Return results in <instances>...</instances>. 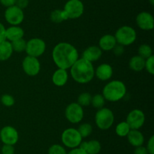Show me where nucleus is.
<instances>
[{
    "label": "nucleus",
    "mask_w": 154,
    "mask_h": 154,
    "mask_svg": "<svg viewBox=\"0 0 154 154\" xmlns=\"http://www.w3.org/2000/svg\"><path fill=\"white\" fill-rule=\"evenodd\" d=\"M52 57L58 68L67 70L79 58L78 50L68 42H60L54 48Z\"/></svg>",
    "instance_id": "f257e3e1"
},
{
    "label": "nucleus",
    "mask_w": 154,
    "mask_h": 154,
    "mask_svg": "<svg viewBox=\"0 0 154 154\" xmlns=\"http://www.w3.org/2000/svg\"><path fill=\"white\" fill-rule=\"evenodd\" d=\"M70 69L72 79L81 84L90 82L94 77L95 70L93 63L82 57L78 58Z\"/></svg>",
    "instance_id": "f03ea898"
},
{
    "label": "nucleus",
    "mask_w": 154,
    "mask_h": 154,
    "mask_svg": "<svg viewBox=\"0 0 154 154\" xmlns=\"http://www.w3.org/2000/svg\"><path fill=\"white\" fill-rule=\"evenodd\" d=\"M126 87L120 80H113L106 84L102 90V95L106 101L117 102L125 97Z\"/></svg>",
    "instance_id": "7ed1b4c3"
},
{
    "label": "nucleus",
    "mask_w": 154,
    "mask_h": 154,
    "mask_svg": "<svg viewBox=\"0 0 154 154\" xmlns=\"http://www.w3.org/2000/svg\"><path fill=\"white\" fill-rule=\"evenodd\" d=\"M114 37L119 45L127 46L132 45L136 40V31L129 26H123L116 31Z\"/></svg>",
    "instance_id": "20e7f679"
},
{
    "label": "nucleus",
    "mask_w": 154,
    "mask_h": 154,
    "mask_svg": "<svg viewBox=\"0 0 154 154\" xmlns=\"http://www.w3.org/2000/svg\"><path fill=\"white\" fill-rule=\"evenodd\" d=\"M96 124L99 128L107 130L111 128L114 122V115L112 110L106 107L99 109L95 116Z\"/></svg>",
    "instance_id": "39448f33"
},
{
    "label": "nucleus",
    "mask_w": 154,
    "mask_h": 154,
    "mask_svg": "<svg viewBox=\"0 0 154 154\" xmlns=\"http://www.w3.org/2000/svg\"><path fill=\"white\" fill-rule=\"evenodd\" d=\"M62 143L65 146L70 149L78 147L80 143L82 142V137L78 129L69 128L64 130L61 135Z\"/></svg>",
    "instance_id": "423d86ee"
},
{
    "label": "nucleus",
    "mask_w": 154,
    "mask_h": 154,
    "mask_svg": "<svg viewBox=\"0 0 154 154\" xmlns=\"http://www.w3.org/2000/svg\"><path fill=\"white\" fill-rule=\"evenodd\" d=\"M46 50V44L45 41L39 38H32L26 42L25 51L27 55L38 57L45 53Z\"/></svg>",
    "instance_id": "0eeeda50"
},
{
    "label": "nucleus",
    "mask_w": 154,
    "mask_h": 154,
    "mask_svg": "<svg viewBox=\"0 0 154 154\" xmlns=\"http://www.w3.org/2000/svg\"><path fill=\"white\" fill-rule=\"evenodd\" d=\"M5 18L8 24L12 26H18L23 21L24 13L23 9L17 5H13L6 8Z\"/></svg>",
    "instance_id": "6e6552de"
},
{
    "label": "nucleus",
    "mask_w": 154,
    "mask_h": 154,
    "mask_svg": "<svg viewBox=\"0 0 154 154\" xmlns=\"http://www.w3.org/2000/svg\"><path fill=\"white\" fill-rule=\"evenodd\" d=\"M63 10L67 13L69 19H77L84 14V5L81 0H69Z\"/></svg>",
    "instance_id": "1a4fd4ad"
},
{
    "label": "nucleus",
    "mask_w": 154,
    "mask_h": 154,
    "mask_svg": "<svg viewBox=\"0 0 154 154\" xmlns=\"http://www.w3.org/2000/svg\"><path fill=\"white\" fill-rule=\"evenodd\" d=\"M66 119L72 123L75 124L81 122L84 118L83 107L78 103H71L67 106L65 111Z\"/></svg>",
    "instance_id": "9d476101"
},
{
    "label": "nucleus",
    "mask_w": 154,
    "mask_h": 154,
    "mask_svg": "<svg viewBox=\"0 0 154 154\" xmlns=\"http://www.w3.org/2000/svg\"><path fill=\"white\" fill-rule=\"evenodd\" d=\"M126 122L131 129L138 130L144 125L145 122V115L144 112L138 109L129 112L126 117Z\"/></svg>",
    "instance_id": "9b49d317"
},
{
    "label": "nucleus",
    "mask_w": 154,
    "mask_h": 154,
    "mask_svg": "<svg viewBox=\"0 0 154 154\" xmlns=\"http://www.w3.org/2000/svg\"><path fill=\"white\" fill-rule=\"evenodd\" d=\"M23 69L29 76H35L40 72L41 64L38 57L27 55L22 62Z\"/></svg>",
    "instance_id": "f8f14e48"
},
{
    "label": "nucleus",
    "mask_w": 154,
    "mask_h": 154,
    "mask_svg": "<svg viewBox=\"0 0 154 154\" xmlns=\"http://www.w3.org/2000/svg\"><path fill=\"white\" fill-rule=\"evenodd\" d=\"M0 139L4 144L14 146L19 140V134L15 128L6 125L0 131Z\"/></svg>",
    "instance_id": "ddd939ff"
},
{
    "label": "nucleus",
    "mask_w": 154,
    "mask_h": 154,
    "mask_svg": "<svg viewBox=\"0 0 154 154\" xmlns=\"http://www.w3.org/2000/svg\"><path fill=\"white\" fill-rule=\"evenodd\" d=\"M136 24L143 30H152L154 27L153 15L147 11H142L136 17Z\"/></svg>",
    "instance_id": "4468645a"
},
{
    "label": "nucleus",
    "mask_w": 154,
    "mask_h": 154,
    "mask_svg": "<svg viewBox=\"0 0 154 154\" xmlns=\"http://www.w3.org/2000/svg\"><path fill=\"white\" fill-rule=\"evenodd\" d=\"M102 50L99 46L93 45V46L88 47L87 49L84 50L83 52L82 58L93 63V62L97 61L102 57Z\"/></svg>",
    "instance_id": "2eb2a0df"
},
{
    "label": "nucleus",
    "mask_w": 154,
    "mask_h": 154,
    "mask_svg": "<svg viewBox=\"0 0 154 154\" xmlns=\"http://www.w3.org/2000/svg\"><path fill=\"white\" fill-rule=\"evenodd\" d=\"M95 75L99 79L106 81L111 78L113 75L112 66L108 63H102L99 65L95 71Z\"/></svg>",
    "instance_id": "dca6fc26"
},
{
    "label": "nucleus",
    "mask_w": 154,
    "mask_h": 154,
    "mask_svg": "<svg viewBox=\"0 0 154 154\" xmlns=\"http://www.w3.org/2000/svg\"><path fill=\"white\" fill-rule=\"evenodd\" d=\"M79 147L85 150L88 154H99L102 149L100 142L97 140L82 141L80 143Z\"/></svg>",
    "instance_id": "f3484780"
},
{
    "label": "nucleus",
    "mask_w": 154,
    "mask_h": 154,
    "mask_svg": "<svg viewBox=\"0 0 154 154\" xmlns=\"http://www.w3.org/2000/svg\"><path fill=\"white\" fill-rule=\"evenodd\" d=\"M23 36V30L18 26H11L8 29H5V39L11 42L22 39Z\"/></svg>",
    "instance_id": "a211bd4d"
},
{
    "label": "nucleus",
    "mask_w": 154,
    "mask_h": 154,
    "mask_svg": "<svg viewBox=\"0 0 154 154\" xmlns=\"http://www.w3.org/2000/svg\"><path fill=\"white\" fill-rule=\"evenodd\" d=\"M126 137L129 143L135 147L142 146L144 142V135L139 130L131 129Z\"/></svg>",
    "instance_id": "6ab92c4d"
},
{
    "label": "nucleus",
    "mask_w": 154,
    "mask_h": 154,
    "mask_svg": "<svg viewBox=\"0 0 154 154\" xmlns=\"http://www.w3.org/2000/svg\"><path fill=\"white\" fill-rule=\"evenodd\" d=\"M68 78H69V75H68L67 70L58 68L53 74L52 81L55 85L58 86V87H62L66 84Z\"/></svg>",
    "instance_id": "aec40b11"
},
{
    "label": "nucleus",
    "mask_w": 154,
    "mask_h": 154,
    "mask_svg": "<svg viewBox=\"0 0 154 154\" xmlns=\"http://www.w3.org/2000/svg\"><path fill=\"white\" fill-rule=\"evenodd\" d=\"M117 44V41H116L114 36H112L111 34H106L102 36L101 39H99V47L103 51H108L113 50V48Z\"/></svg>",
    "instance_id": "412c9836"
},
{
    "label": "nucleus",
    "mask_w": 154,
    "mask_h": 154,
    "mask_svg": "<svg viewBox=\"0 0 154 154\" xmlns=\"http://www.w3.org/2000/svg\"><path fill=\"white\" fill-rule=\"evenodd\" d=\"M13 48L11 42L5 40L0 43V60L5 61L11 57L13 54Z\"/></svg>",
    "instance_id": "4be33fe9"
},
{
    "label": "nucleus",
    "mask_w": 154,
    "mask_h": 154,
    "mask_svg": "<svg viewBox=\"0 0 154 154\" xmlns=\"http://www.w3.org/2000/svg\"><path fill=\"white\" fill-rule=\"evenodd\" d=\"M129 65L130 69L133 71L141 72L144 69L145 59H144L139 55H135L130 59Z\"/></svg>",
    "instance_id": "5701e85b"
},
{
    "label": "nucleus",
    "mask_w": 154,
    "mask_h": 154,
    "mask_svg": "<svg viewBox=\"0 0 154 154\" xmlns=\"http://www.w3.org/2000/svg\"><path fill=\"white\" fill-rule=\"evenodd\" d=\"M51 20L52 22L55 24H60L63 21L69 20L67 13L64 10H60V9H56L54 10L51 13Z\"/></svg>",
    "instance_id": "b1692460"
},
{
    "label": "nucleus",
    "mask_w": 154,
    "mask_h": 154,
    "mask_svg": "<svg viewBox=\"0 0 154 154\" xmlns=\"http://www.w3.org/2000/svg\"><path fill=\"white\" fill-rule=\"evenodd\" d=\"M131 130L130 127L126 122H121L116 126L115 132L120 137H126Z\"/></svg>",
    "instance_id": "393cba45"
},
{
    "label": "nucleus",
    "mask_w": 154,
    "mask_h": 154,
    "mask_svg": "<svg viewBox=\"0 0 154 154\" xmlns=\"http://www.w3.org/2000/svg\"><path fill=\"white\" fill-rule=\"evenodd\" d=\"M12 45V48H13L14 51L16 52H22L26 50V41L22 38V39H17L16 41L11 42Z\"/></svg>",
    "instance_id": "a878e982"
},
{
    "label": "nucleus",
    "mask_w": 154,
    "mask_h": 154,
    "mask_svg": "<svg viewBox=\"0 0 154 154\" xmlns=\"http://www.w3.org/2000/svg\"><path fill=\"white\" fill-rule=\"evenodd\" d=\"M91 104L95 108L101 109L104 107V105L105 104V99L103 97V95L100 94H96L94 96L92 97Z\"/></svg>",
    "instance_id": "bb28decb"
},
{
    "label": "nucleus",
    "mask_w": 154,
    "mask_h": 154,
    "mask_svg": "<svg viewBox=\"0 0 154 154\" xmlns=\"http://www.w3.org/2000/svg\"><path fill=\"white\" fill-rule=\"evenodd\" d=\"M138 55L141 56L144 59L148 58L151 55H153V51L151 47L147 44H143L140 45L138 48Z\"/></svg>",
    "instance_id": "cd10ccee"
},
{
    "label": "nucleus",
    "mask_w": 154,
    "mask_h": 154,
    "mask_svg": "<svg viewBox=\"0 0 154 154\" xmlns=\"http://www.w3.org/2000/svg\"><path fill=\"white\" fill-rule=\"evenodd\" d=\"M78 131L82 137V138H85V137H88L91 134L92 131H93V127L89 123H83L80 125Z\"/></svg>",
    "instance_id": "c85d7f7f"
},
{
    "label": "nucleus",
    "mask_w": 154,
    "mask_h": 154,
    "mask_svg": "<svg viewBox=\"0 0 154 154\" xmlns=\"http://www.w3.org/2000/svg\"><path fill=\"white\" fill-rule=\"evenodd\" d=\"M91 95L88 92H84L78 96V104L81 105V107H86V106H88L91 104Z\"/></svg>",
    "instance_id": "c756f323"
},
{
    "label": "nucleus",
    "mask_w": 154,
    "mask_h": 154,
    "mask_svg": "<svg viewBox=\"0 0 154 154\" xmlns=\"http://www.w3.org/2000/svg\"><path fill=\"white\" fill-rule=\"evenodd\" d=\"M66 148L60 144H53L48 149V154H67Z\"/></svg>",
    "instance_id": "7c9ffc66"
},
{
    "label": "nucleus",
    "mask_w": 154,
    "mask_h": 154,
    "mask_svg": "<svg viewBox=\"0 0 154 154\" xmlns=\"http://www.w3.org/2000/svg\"><path fill=\"white\" fill-rule=\"evenodd\" d=\"M1 103L5 107H12V106L14 104L15 101L14 98H13V96H11V95H8V94H5V95H3L1 97Z\"/></svg>",
    "instance_id": "2f4dec72"
},
{
    "label": "nucleus",
    "mask_w": 154,
    "mask_h": 154,
    "mask_svg": "<svg viewBox=\"0 0 154 154\" xmlns=\"http://www.w3.org/2000/svg\"><path fill=\"white\" fill-rule=\"evenodd\" d=\"M144 68L151 75L154 74V56L151 55L148 58L145 59V65Z\"/></svg>",
    "instance_id": "473e14b6"
},
{
    "label": "nucleus",
    "mask_w": 154,
    "mask_h": 154,
    "mask_svg": "<svg viewBox=\"0 0 154 154\" xmlns=\"http://www.w3.org/2000/svg\"><path fill=\"white\" fill-rule=\"evenodd\" d=\"M2 154H14L15 149L13 145L3 144L1 149Z\"/></svg>",
    "instance_id": "72a5a7b5"
},
{
    "label": "nucleus",
    "mask_w": 154,
    "mask_h": 154,
    "mask_svg": "<svg viewBox=\"0 0 154 154\" xmlns=\"http://www.w3.org/2000/svg\"><path fill=\"white\" fill-rule=\"evenodd\" d=\"M147 149L148 154H154V136L152 135L148 140L147 144Z\"/></svg>",
    "instance_id": "f704fd0d"
},
{
    "label": "nucleus",
    "mask_w": 154,
    "mask_h": 154,
    "mask_svg": "<svg viewBox=\"0 0 154 154\" xmlns=\"http://www.w3.org/2000/svg\"><path fill=\"white\" fill-rule=\"evenodd\" d=\"M113 51H114V53L115 55L117 56H120L123 54L124 52V46L121 45H116L114 46V48H113Z\"/></svg>",
    "instance_id": "c9c22d12"
},
{
    "label": "nucleus",
    "mask_w": 154,
    "mask_h": 154,
    "mask_svg": "<svg viewBox=\"0 0 154 154\" xmlns=\"http://www.w3.org/2000/svg\"><path fill=\"white\" fill-rule=\"evenodd\" d=\"M29 2V0H17L15 5L19 7L20 8L24 9L28 6Z\"/></svg>",
    "instance_id": "e433bc0d"
},
{
    "label": "nucleus",
    "mask_w": 154,
    "mask_h": 154,
    "mask_svg": "<svg viewBox=\"0 0 154 154\" xmlns=\"http://www.w3.org/2000/svg\"><path fill=\"white\" fill-rule=\"evenodd\" d=\"M134 154H148L147 149L145 146H140L135 147V150H134Z\"/></svg>",
    "instance_id": "4c0bfd02"
},
{
    "label": "nucleus",
    "mask_w": 154,
    "mask_h": 154,
    "mask_svg": "<svg viewBox=\"0 0 154 154\" xmlns=\"http://www.w3.org/2000/svg\"><path fill=\"white\" fill-rule=\"evenodd\" d=\"M17 0H0V3L6 8L15 5Z\"/></svg>",
    "instance_id": "58836bf2"
},
{
    "label": "nucleus",
    "mask_w": 154,
    "mask_h": 154,
    "mask_svg": "<svg viewBox=\"0 0 154 154\" xmlns=\"http://www.w3.org/2000/svg\"><path fill=\"white\" fill-rule=\"evenodd\" d=\"M67 154H88L85 150H84L83 149L80 148L79 146L76 148H73V149H71Z\"/></svg>",
    "instance_id": "ea45409f"
},
{
    "label": "nucleus",
    "mask_w": 154,
    "mask_h": 154,
    "mask_svg": "<svg viewBox=\"0 0 154 154\" xmlns=\"http://www.w3.org/2000/svg\"><path fill=\"white\" fill-rule=\"evenodd\" d=\"M6 40L5 39V28L2 23H0V43L3 41Z\"/></svg>",
    "instance_id": "a19ab883"
},
{
    "label": "nucleus",
    "mask_w": 154,
    "mask_h": 154,
    "mask_svg": "<svg viewBox=\"0 0 154 154\" xmlns=\"http://www.w3.org/2000/svg\"><path fill=\"white\" fill-rule=\"evenodd\" d=\"M149 2H150V5H154V0H149Z\"/></svg>",
    "instance_id": "79ce46f5"
}]
</instances>
